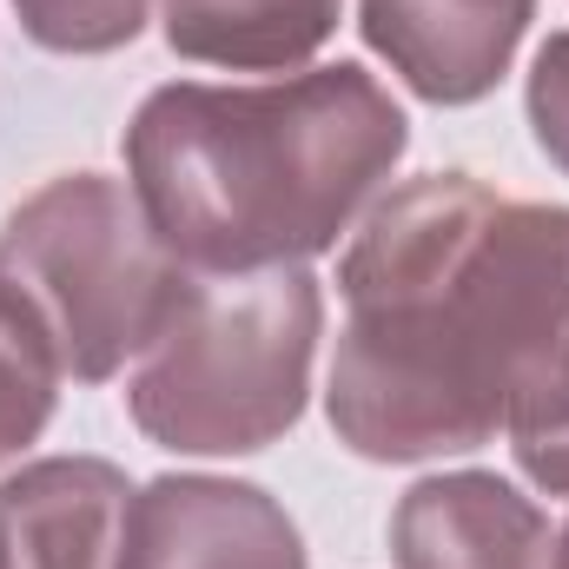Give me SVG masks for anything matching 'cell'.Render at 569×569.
Instances as JSON below:
<instances>
[{
  "label": "cell",
  "mask_w": 569,
  "mask_h": 569,
  "mask_svg": "<svg viewBox=\"0 0 569 569\" xmlns=\"http://www.w3.org/2000/svg\"><path fill=\"white\" fill-rule=\"evenodd\" d=\"M345 331L325 411L371 463H425L569 398V206L425 172L338 259Z\"/></svg>",
  "instance_id": "6da1fadb"
},
{
  "label": "cell",
  "mask_w": 569,
  "mask_h": 569,
  "mask_svg": "<svg viewBox=\"0 0 569 569\" xmlns=\"http://www.w3.org/2000/svg\"><path fill=\"white\" fill-rule=\"evenodd\" d=\"M411 146L405 107L351 60L266 87H159L127 127V186L192 272H279L351 232Z\"/></svg>",
  "instance_id": "7a4b0ae2"
},
{
  "label": "cell",
  "mask_w": 569,
  "mask_h": 569,
  "mask_svg": "<svg viewBox=\"0 0 569 569\" xmlns=\"http://www.w3.org/2000/svg\"><path fill=\"white\" fill-rule=\"evenodd\" d=\"M325 298L305 266L192 272L179 311L140 351L133 425L179 457H246L305 418Z\"/></svg>",
  "instance_id": "3957f363"
},
{
  "label": "cell",
  "mask_w": 569,
  "mask_h": 569,
  "mask_svg": "<svg viewBox=\"0 0 569 569\" xmlns=\"http://www.w3.org/2000/svg\"><path fill=\"white\" fill-rule=\"evenodd\" d=\"M0 284L33 311L67 378L107 385L166 331L192 266L152 232L133 186L67 172L0 226Z\"/></svg>",
  "instance_id": "277c9868"
},
{
  "label": "cell",
  "mask_w": 569,
  "mask_h": 569,
  "mask_svg": "<svg viewBox=\"0 0 569 569\" xmlns=\"http://www.w3.org/2000/svg\"><path fill=\"white\" fill-rule=\"evenodd\" d=\"M120 569H311L298 523L239 477H152L127 503Z\"/></svg>",
  "instance_id": "5b68a950"
},
{
  "label": "cell",
  "mask_w": 569,
  "mask_h": 569,
  "mask_svg": "<svg viewBox=\"0 0 569 569\" xmlns=\"http://www.w3.org/2000/svg\"><path fill=\"white\" fill-rule=\"evenodd\" d=\"M537 0H358L365 47L430 107H470L510 73Z\"/></svg>",
  "instance_id": "8992f818"
},
{
  "label": "cell",
  "mask_w": 569,
  "mask_h": 569,
  "mask_svg": "<svg viewBox=\"0 0 569 569\" xmlns=\"http://www.w3.org/2000/svg\"><path fill=\"white\" fill-rule=\"evenodd\" d=\"M391 557L398 569H550V523L497 470H450L398 497Z\"/></svg>",
  "instance_id": "52a82bcc"
},
{
  "label": "cell",
  "mask_w": 569,
  "mask_h": 569,
  "mask_svg": "<svg viewBox=\"0 0 569 569\" xmlns=\"http://www.w3.org/2000/svg\"><path fill=\"white\" fill-rule=\"evenodd\" d=\"M133 483L107 457H40L0 483L13 569H120Z\"/></svg>",
  "instance_id": "ba28073f"
},
{
  "label": "cell",
  "mask_w": 569,
  "mask_h": 569,
  "mask_svg": "<svg viewBox=\"0 0 569 569\" xmlns=\"http://www.w3.org/2000/svg\"><path fill=\"white\" fill-rule=\"evenodd\" d=\"M345 0H159L166 47L199 67L291 73L338 33Z\"/></svg>",
  "instance_id": "9c48e42d"
},
{
  "label": "cell",
  "mask_w": 569,
  "mask_h": 569,
  "mask_svg": "<svg viewBox=\"0 0 569 569\" xmlns=\"http://www.w3.org/2000/svg\"><path fill=\"white\" fill-rule=\"evenodd\" d=\"M60 358L47 345V331L33 325V311L0 284V463L20 457L47 418H53V398H60Z\"/></svg>",
  "instance_id": "30bf717a"
},
{
  "label": "cell",
  "mask_w": 569,
  "mask_h": 569,
  "mask_svg": "<svg viewBox=\"0 0 569 569\" xmlns=\"http://www.w3.org/2000/svg\"><path fill=\"white\" fill-rule=\"evenodd\" d=\"M13 13L47 53H113L140 40L152 0H13Z\"/></svg>",
  "instance_id": "8fae6325"
},
{
  "label": "cell",
  "mask_w": 569,
  "mask_h": 569,
  "mask_svg": "<svg viewBox=\"0 0 569 569\" xmlns=\"http://www.w3.org/2000/svg\"><path fill=\"white\" fill-rule=\"evenodd\" d=\"M530 127H537V146L569 179V33H550L530 67Z\"/></svg>",
  "instance_id": "7c38bea8"
},
{
  "label": "cell",
  "mask_w": 569,
  "mask_h": 569,
  "mask_svg": "<svg viewBox=\"0 0 569 569\" xmlns=\"http://www.w3.org/2000/svg\"><path fill=\"white\" fill-rule=\"evenodd\" d=\"M510 450H517V463H523V477H530L537 490L569 497V398L550 411V418L510 430Z\"/></svg>",
  "instance_id": "4fadbf2b"
},
{
  "label": "cell",
  "mask_w": 569,
  "mask_h": 569,
  "mask_svg": "<svg viewBox=\"0 0 569 569\" xmlns=\"http://www.w3.org/2000/svg\"><path fill=\"white\" fill-rule=\"evenodd\" d=\"M557 569H569V523H563V537H557Z\"/></svg>",
  "instance_id": "5bb4252c"
},
{
  "label": "cell",
  "mask_w": 569,
  "mask_h": 569,
  "mask_svg": "<svg viewBox=\"0 0 569 569\" xmlns=\"http://www.w3.org/2000/svg\"><path fill=\"white\" fill-rule=\"evenodd\" d=\"M0 569H13V563H7V537H0Z\"/></svg>",
  "instance_id": "9a60e30c"
}]
</instances>
